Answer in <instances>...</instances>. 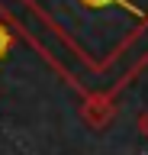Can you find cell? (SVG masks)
Here are the masks:
<instances>
[{
	"label": "cell",
	"mask_w": 148,
	"mask_h": 155,
	"mask_svg": "<svg viewBox=\"0 0 148 155\" xmlns=\"http://www.w3.org/2000/svg\"><path fill=\"white\" fill-rule=\"evenodd\" d=\"M3 45H7V36H3V32H0V52H3Z\"/></svg>",
	"instance_id": "6da1fadb"
}]
</instances>
